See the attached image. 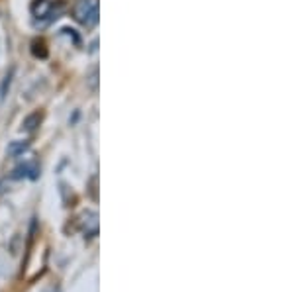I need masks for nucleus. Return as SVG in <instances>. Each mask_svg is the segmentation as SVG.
Instances as JSON below:
<instances>
[{"label":"nucleus","instance_id":"obj_1","mask_svg":"<svg viewBox=\"0 0 294 292\" xmlns=\"http://www.w3.org/2000/svg\"><path fill=\"white\" fill-rule=\"evenodd\" d=\"M73 18L85 28H92L98 22V0H79L73 8Z\"/></svg>","mask_w":294,"mask_h":292},{"label":"nucleus","instance_id":"obj_2","mask_svg":"<svg viewBox=\"0 0 294 292\" xmlns=\"http://www.w3.org/2000/svg\"><path fill=\"white\" fill-rule=\"evenodd\" d=\"M79 224H81V230L87 235H96L98 234V214L96 212H83V216L79 218Z\"/></svg>","mask_w":294,"mask_h":292},{"label":"nucleus","instance_id":"obj_3","mask_svg":"<svg viewBox=\"0 0 294 292\" xmlns=\"http://www.w3.org/2000/svg\"><path fill=\"white\" fill-rule=\"evenodd\" d=\"M42 118H44L42 112H31V114L26 116V120H24V130H26V132L38 130V126L42 124Z\"/></svg>","mask_w":294,"mask_h":292},{"label":"nucleus","instance_id":"obj_4","mask_svg":"<svg viewBox=\"0 0 294 292\" xmlns=\"http://www.w3.org/2000/svg\"><path fill=\"white\" fill-rule=\"evenodd\" d=\"M51 6H53L51 0H38V2L31 6V12H33V16H38V18H44L45 14H49Z\"/></svg>","mask_w":294,"mask_h":292},{"label":"nucleus","instance_id":"obj_5","mask_svg":"<svg viewBox=\"0 0 294 292\" xmlns=\"http://www.w3.org/2000/svg\"><path fill=\"white\" fill-rule=\"evenodd\" d=\"M28 147H29L28 141H12V143L8 145V153H10L12 157H18V155H22Z\"/></svg>","mask_w":294,"mask_h":292},{"label":"nucleus","instance_id":"obj_6","mask_svg":"<svg viewBox=\"0 0 294 292\" xmlns=\"http://www.w3.org/2000/svg\"><path fill=\"white\" fill-rule=\"evenodd\" d=\"M12 75H14V69L10 71V73L4 77V81H2V88H0V98L4 100L6 98V90L10 88V83H12Z\"/></svg>","mask_w":294,"mask_h":292},{"label":"nucleus","instance_id":"obj_7","mask_svg":"<svg viewBox=\"0 0 294 292\" xmlns=\"http://www.w3.org/2000/svg\"><path fill=\"white\" fill-rule=\"evenodd\" d=\"M88 87L92 88V90H96V88H98V69H94L92 75L88 77Z\"/></svg>","mask_w":294,"mask_h":292},{"label":"nucleus","instance_id":"obj_8","mask_svg":"<svg viewBox=\"0 0 294 292\" xmlns=\"http://www.w3.org/2000/svg\"><path fill=\"white\" fill-rule=\"evenodd\" d=\"M90 185H92V189H90V192H92V198H96V176H92V178H90Z\"/></svg>","mask_w":294,"mask_h":292}]
</instances>
